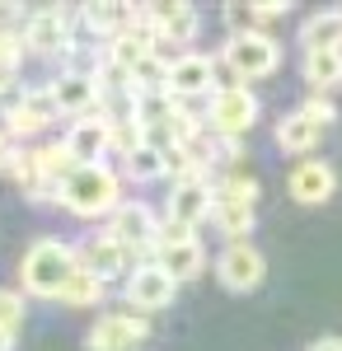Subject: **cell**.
Wrapping results in <instances>:
<instances>
[{
	"instance_id": "1",
	"label": "cell",
	"mask_w": 342,
	"mask_h": 351,
	"mask_svg": "<svg viewBox=\"0 0 342 351\" xmlns=\"http://www.w3.org/2000/svg\"><path fill=\"white\" fill-rule=\"evenodd\" d=\"M80 267L76 248L61 239H38L33 248L24 253V263H19V281H24L28 295H56L66 281H71V271Z\"/></svg>"
},
{
	"instance_id": "2",
	"label": "cell",
	"mask_w": 342,
	"mask_h": 351,
	"mask_svg": "<svg viewBox=\"0 0 342 351\" xmlns=\"http://www.w3.org/2000/svg\"><path fill=\"white\" fill-rule=\"evenodd\" d=\"M117 173L108 169V164H80L76 173L56 188V202L66 206V211H76V216H104L117 206Z\"/></svg>"
},
{
	"instance_id": "3",
	"label": "cell",
	"mask_w": 342,
	"mask_h": 351,
	"mask_svg": "<svg viewBox=\"0 0 342 351\" xmlns=\"http://www.w3.org/2000/svg\"><path fill=\"white\" fill-rule=\"evenodd\" d=\"M220 61H225L235 75H244V80H263V75H272V71L282 66V47L267 38L263 28H249V33H230Z\"/></svg>"
},
{
	"instance_id": "4",
	"label": "cell",
	"mask_w": 342,
	"mask_h": 351,
	"mask_svg": "<svg viewBox=\"0 0 342 351\" xmlns=\"http://www.w3.org/2000/svg\"><path fill=\"white\" fill-rule=\"evenodd\" d=\"M253 122H258V99L244 84H225V89L211 94V127L225 141H239Z\"/></svg>"
},
{
	"instance_id": "5",
	"label": "cell",
	"mask_w": 342,
	"mask_h": 351,
	"mask_svg": "<svg viewBox=\"0 0 342 351\" xmlns=\"http://www.w3.org/2000/svg\"><path fill=\"white\" fill-rule=\"evenodd\" d=\"M263 271H267L263 253H258L249 239L230 243V248L216 258V276H220V286H225V291H253V286L263 281Z\"/></svg>"
},
{
	"instance_id": "6",
	"label": "cell",
	"mask_w": 342,
	"mask_h": 351,
	"mask_svg": "<svg viewBox=\"0 0 342 351\" xmlns=\"http://www.w3.org/2000/svg\"><path fill=\"white\" fill-rule=\"evenodd\" d=\"M169 99H197V94H216V61L202 52H183L169 61Z\"/></svg>"
},
{
	"instance_id": "7",
	"label": "cell",
	"mask_w": 342,
	"mask_h": 351,
	"mask_svg": "<svg viewBox=\"0 0 342 351\" xmlns=\"http://www.w3.org/2000/svg\"><path fill=\"white\" fill-rule=\"evenodd\" d=\"M155 216H150V206H141V202H117L113 206V220H108V239H117L127 253L136 248H146V243H155Z\"/></svg>"
},
{
	"instance_id": "8",
	"label": "cell",
	"mask_w": 342,
	"mask_h": 351,
	"mask_svg": "<svg viewBox=\"0 0 342 351\" xmlns=\"http://www.w3.org/2000/svg\"><path fill=\"white\" fill-rule=\"evenodd\" d=\"M146 337H150L146 319H136V314H108V319L94 324V332H89L84 347L89 351H132V347H141Z\"/></svg>"
},
{
	"instance_id": "9",
	"label": "cell",
	"mask_w": 342,
	"mask_h": 351,
	"mask_svg": "<svg viewBox=\"0 0 342 351\" xmlns=\"http://www.w3.org/2000/svg\"><path fill=\"white\" fill-rule=\"evenodd\" d=\"M52 117H56V99H52V84H47V89H28V94H19V104L10 108L5 127H10L14 141H24V136L43 132Z\"/></svg>"
},
{
	"instance_id": "10",
	"label": "cell",
	"mask_w": 342,
	"mask_h": 351,
	"mask_svg": "<svg viewBox=\"0 0 342 351\" xmlns=\"http://www.w3.org/2000/svg\"><path fill=\"white\" fill-rule=\"evenodd\" d=\"M211 202H216V192L207 188L202 173L179 178V183L169 188V220H179V225H197L202 216H211Z\"/></svg>"
},
{
	"instance_id": "11",
	"label": "cell",
	"mask_w": 342,
	"mask_h": 351,
	"mask_svg": "<svg viewBox=\"0 0 342 351\" xmlns=\"http://www.w3.org/2000/svg\"><path fill=\"white\" fill-rule=\"evenodd\" d=\"M290 197L300 202V206H319V202H328L333 192H338V173L328 169L323 160H305L290 169Z\"/></svg>"
},
{
	"instance_id": "12",
	"label": "cell",
	"mask_w": 342,
	"mask_h": 351,
	"mask_svg": "<svg viewBox=\"0 0 342 351\" xmlns=\"http://www.w3.org/2000/svg\"><path fill=\"white\" fill-rule=\"evenodd\" d=\"M52 99H56V112H76V117L99 112V80L89 71H66V75H56Z\"/></svg>"
},
{
	"instance_id": "13",
	"label": "cell",
	"mask_w": 342,
	"mask_h": 351,
	"mask_svg": "<svg viewBox=\"0 0 342 351\" xmlns=\"http://www.w3.org/2000/svg\"><path fill=\"white\" fill-rule=\"evenodd\" d=\"M76 258H80V267L89 271V276H99V281H108V276H122V271H127V263H132V253H127L117 239H108V234H99V239H84Z\"/></svg>"
},
{
	"instance_id": "14",
	"label": "cell",
	"mask_w": 342,
	"mask_h": 351,
	"mask_svg": "<svg viewBox=\"0 0 342 351\" xmlns=\"http://www.w3.org/2000/svg\"><path fill=\"white\" fill-rule=\"evenodd\" d=\"M174 291H179V286H174L155 263H141V267L132 271V281H127V300H132L136 309H164V304L174 300Z\"/></svg>"
},
{
	"instance_id": "15",
	"label": "cell",
	"mask_w": 342,
	"mask_h": 351,
	"mask_svg": "<svg viewBox=\"0 0 342 351\" xmlns=\"http://www.w3.org/2000/svg\"><path fill=\"white\" fill-rule=\"evenodd\" d=\"M24 43L33 52L43 56H56V52H71V28H66V14L61 10H43V14H33L24 28Z\"/></svg>"
},
{
	"instance_id": "16",
	"label": "cell",
	"mask_w": 342,
	"mask_h": 351,
	"mask_svg": "<svg viewBox=\"0 0 342 351\" xmlns=\"http://www.w3.org/2000/svg\"><path fill=\"white\" fill-rule=\"evenodd\" d=\"M66 150L76 155V164H99V155L108 150V117H76V127L66 132Z\"/></svg>"
},
{
	"instance_id": "17",
	"label": "cell",
	"mask_w": 342,
	"mask_h": 351,
	"mask_svg": "<svg viewBox=\"0 0 342 351\" xmlns=\"http://www.w3.org/2000/svg\"><path fill=\"white\" fill-rule=\"evenodd\" d=\"M150 28H155V43L159 38H169V43H192L197 38V28H202V14L183 5V0H169V5H159L155 14H150Z\"/></svg>"
},
{
	"instance_id": "18",
	"label": "cell",
	"mask_w": 342,
	"mask_h": 351,
	"mask_svg": "<svg viewBox=\"0 0 342 351\" xmlns=\"http://www.w3.org/2000/svg\"><path fill=\"white\" fill-rule=\"evenodd\" d=\"M202 263H207V253H202V243L187 239V243H169V248H159L155 267L179 286V281H192L197 271H202Z\"/></svg>"
},
{
	"instance_id": "19",
	"label": "cell",
	"mask_w": 342,
	"mask_h": 351,
	"mask_svg": "<svg viewBox=\"0 0 342 351\" xmlns=\"http://www.w3.org/2000/svg\"><path fill=\"white\" fill-rule=\"evenodd\" d=\"M305 52H338L342 47V10H323V14H310L305 28Z\"/></svg>"
},
{
	"instance_id": "20",
	"label": "cell",
	"mask_w": 342,
	"mask_h": 351,
	"mask_svg": "<svg viewBox=\"0 0 342 351\" xmlns=\"http://www.w3.org/2000/svg\"><path fill=\"white\" fill-rule=\"evenodd\" d=\"M319 136H323L319 122H310L305 112H290V117H282V127H277V145L290 150V155H305V150L319 145Z\"/></svg>"
},
{
	"instance_id": "21",
	"label": "cell",
	"mask_w": 342,
	"mask_h": 351,
	"mask_svg": "<svg viewBox=\"0 0 342 351\" xmlns=\"http://www.w3.org/2000/svg\"><path fill=\"white\" fill-rule=\"evenodd\" d=\"M211 220H216V230H225L235 243H244L249 230H253V206H249V202H225V197H216V202H211Z\"/></svg>"
},
{
	"instance_id": "22",
	"label": "cell",
	"mask_w": 342,
	"mask_h": 351,
	"mask_svg": "<svg viewBox=\"0 0 342 351\" xmlns=\"http://www.w3.org/2000/svg\"><path fill=\"white\" fill-rule=\"evenodd\" d=\"M56 300H61V304H71V309L99 304V300H104V281H99V276H89L84 267H76V271H71V281L56 291Z\"/></svg>"
},
{
	"instance_id": "23",
	"label": "cell",
	"mask_w": 342,
	"mask_h": 351,
	"mask_svg": "<svg viewBox=\"0 0 342 351\" xmlns=\"http://www.w3.org/2000/svg\"><path fill=\"white\" fill-rule=\"evenodd\" d=\"M305 80L315 89H333L342 80V52H305Z\"/></svg>"
},
{
	"instance_id": "24",
	"label": "cell",
	"mask_w": 342,
	"mask_h": 351,
	"mask_svg": "<svg viewBox=\"0 0 342 351\" xmlns=\"http://www.w3.org/2000/svg\"><path fill=\"white\" fill-rule=\"evenodd\" d=\"M38 169H43V178H47L52 188H61L80 164H76V155L66 150V141H61V145H43V150H38Z\"/></svg>"
},
{
	"instance_id": "25",
	"label": "cell",
	"mask_w": 342,
	"mask_h": 351,
	"mask_svg": "<svg viewBox=\"0 0 342 351\" xmlns=\"http://www.w3.org/2000/svg\"><path fill=\"white\" fill-rule=\"evenodd\" d=\"M127 84H132V94H150V89H164L169 84V61H159L155 52L141 56L132 66V75H127Z\"/></svg>"
},
{
	"instance_id": "26",
	"label": "cell",
	"mask_w": 342,
	"mask_h": 351,
	"mask_svg": "<svg viewBox=\"0 0 342 351\" xmlns=\"http://www.w3.org/2000/svg\"><path fill=\"white\" fill-rule=\"evenodd\" d=\"M24 328V300L19 291H0V342H14Z\"/></svg>"
},
{
	"instance_id": "27",
	"label": "cell",
	"mask_w": 342,
	"mask_h": 351,
	"mask_svg": "<svg viewBox=\"0 0 342 351\" xmlns=\"http://www.w3.org/2000/svg\"><path fill=\"white\" fill-rule=\"evenodd\" d=\"M127 173H132V178H141V183H150V178H159V173H164V155H159L155 145H141V150H132V155H127Z\"/></svg>"
},
{
	"instance_id": "28",
	"label": "cell",
	"mask_w": 342,
	"mask_h": 351,
	"mask_svg": "<svg viewBox=\"0 0 342 351\" xmlns=\"http://www.w3.org/2000/svg\"><path fill=\"white\" fill-rule=\"evenodd\" d=\"M216 197H225V202H249V206H253V202H258V183H253V178H225Z\"/></svg>"
},
{
	"instance_id": "29",
	"label": "cell",
	"mask_w": 342,
	"mask_h": 351,
	"mask_svg": "<svg viewBox=\"0 0 342 351\" xmlns=\"http://www.w3.org/2000/svg\"><path fill=\"white\" fill-rule=\"evenodd\" d=\"M300 112H305L310 122H319V127H328V122L338 117V108H333V104H328L323 94H315V99H305V104H300Z\"/></svg>"
},
{
	"instance_id": "30",
	"label": "cell",
	"mask_w": 342,
	"mask_h": 351,
	"mask_svg": "<svg viewBox=\"0 0 342 351\" xmlns=\"http://www.w3.org/2000/svg\"><path fill=\"white\" fill-rule=\"evenodd\" d=\"M225 19L235 24V33H249V24H253V5H225Z\"/></svg>"
},
{
	"instance_id": "31",
	"label": "cell",
	"mask_w": 342,
	"mask_h": 351,
	"mask_svg": "<svg viewBox=\"0 0 342 351\" xmlns=\"http://www.w3.org/2000/svg\"><path fill=\"white\" fill-rule=\"evenodd\" d=\"M290 5L286 0H267V5H253V19H282Z\"/></svg>"
},
{
	"instance_id": "32",
	"label": "cell",
	"mask_w": 342,
	"mask_h": 351,
	"mask_svg": "<svg viewBox=\"0 0 342 351\" xmlns=\"http://www.w3.org/2000/svg\"><path fill=\"white\" fill-rule=\"evenodd\" d=\"M310 351H342V342H338V337H319Z\"/></svg>"
},
{
	"instance_id": "33",
	"label": "cell",
	"mask_w": 342,
	"mask_h": 351,
	"mask_svg": "<svg viewBox=\"0 0 342 351\" xmlns=\"http://www.w3.org/2000/svg\"><path fill=\"white\" fill-rule=\"evenodd\" d=\"M10 160V141H5V132H0V164Z\"/></svg>"
}]
</instances>
